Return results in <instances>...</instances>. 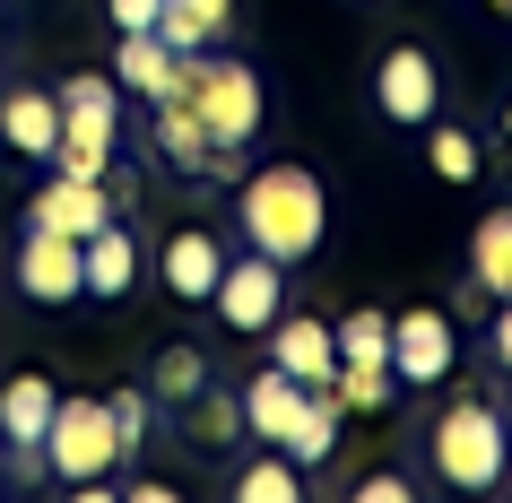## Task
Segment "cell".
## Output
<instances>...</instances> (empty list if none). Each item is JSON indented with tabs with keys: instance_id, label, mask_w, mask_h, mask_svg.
<instances>
[{
	"instance_id": "obj_1",
	"label": "cell",
	"mask_w": 512,
	"mask_h": 503,
	"mask_svg": "<svg viewBox=\"0 0 512 503\" xmlns=\"http://www.w3.org/2000/svg\"><path fill=\"white\" fill-rule=\"evenodd\" d=\"M235 226H243V243H252V252H270L278 269L313 261L322 235H330V191H322V174H313V165H261V174H243Z\"/></svg>"
},
{
	"instance_id": "obj_2",
	"label": "cell",
	"mask_w": 512,
	"mask_h": 503,
	"mask_svg": "<svg viewBox=\"0 0 512 503\" xmlns=\"http://www.w3.org/2000/svg\"><path fill=\"white\" fill-rule=\"evenodd\" d=\"M235 399H243V434L270 443V451H287L296 469H322L330 443H339V399H330L322 382H296V373L261 365Z\"/></svg>"
},
{
	"instance_id": "obj_3",
	"label": "cell",
	"mask_w": 512,
	"mask_h": 503,
	"mask_svg": "<svg viewBox=\"0 0 512 503\" xmlns=\"http://www.w3.org/2000/svg\"><path fill=\"white\" fill-rule=\"evenodd\" d=\"M426 451H434V477L460 486V495H495L512 477V443H504V408L495 399H452L434 417Z\"/></svg>"
},
{
	"instance_id": "obj_4",
	"label": "cell",
	"mask_w": 512,
	"mask_h": 503,
	"mask_svg": "<svg viewBox=\"0 0 512 503\" xmlns=\"http://www.w3.org/2000/svg\"><path fill=\"white\" fill-rule=\"evenodd\" d=\"M183 105L200 113V131L226 148V157H243L252 139H261V70L235 53H191V79H183Z\"/></svg>"
},
{
	"instance_id": "obj_5",
	"label": "cell",
	"mask_w": 512,
	"mask_h": 503,
	"mask_svg": "<svg viewBox=\"0 0 512 503\" xmlns=\"http://www.w3.org/2000/svg\"><path fill=\"white\" fill-rule=\"evenodd\" d=\"M122 460H131V451H122V434H113V408L105 399H79V391L53 408L44 443H35V469L61 477V486H96V477H113Z\"/></svg>"
},
{
	"instance_id": "obj_6",
	"label": "cell",
	"mask_w": 512,
	"mask_h": 503,
	"mask_svg": "<svg viewBox=\"0 0 512 503\" xmlns=\"http://www.w3.org/2000/svg\"><path fill=\"white\" fill-rule=\"evenodd\" d=\"M61 96V148H53V165L61 174H87V183H105L113 174V139H122V87H113V70L105 79H70V87H53Z\"/></svg>"
},
{
	"instance_id": "obj_7",
	"label": "cell",
	"mask_w": 512,
	"mask_h": 503,
	"mask_svg": "<svg viewBox=\"0 0 512 503\" xmlns=\"http://www.w3.org/2000/svg\"><path fill=\"white\" fill-rule=\"evenodd\" d=\"M460 373V321L443 304H417V313H391V382L408 391H443Z\"/></svg>"
},
{
	"instance_id": "obj_8",
	"label": "cell",
	"mask_w": 512,
	"mask_h": 503,
	"mask_svg": "<svg viewBox=\"0 0 512 503\" xmlns=\"http://www.w3.org/2000/svg\"><path fill=\"white\" fill-rule=\"evenodd\" d=\"M374 113L391 131H426L434 113H443V61L426 44H391L374 61Z\"/></svg>"
},
{
	"instance_id": "obj_9",
	"label": "cell",
	"mask_w": 512,
	"mask_h": 503,
	"mask_svg": "<svg viewBox=\"0 0 512 503\" xmlns=\"http://www.w3.org/2000/svg\"><path fill=\"white\" fill-rule=\"evenodd\" d=\"M209 304H217V321H226L235 339H261V330L287 313V269H278L270 252H252V243H243V261L226 252V269H217V295H209Z\"/></svg>"
},
{
	"instance_id": "obj_10",
	"label": "cell",
	"mask_w": 512,
	"mask_h": 503,
	"mask_svg": "<svg viewBox=\"0 0 512 503\" xmlns=\"http://www.w3.org/2000/svg\"><path fill=\"white\" fill-rule=\"evenodd\" d=\"M18 287H27L35 304H79V295H87V252H79V235L27 226V243H18Z\"/></svg>"
},
{
	"instance_id": "obj_11",
	"label": "cell",
	"mask_w": 512,
	"mask_h": 503,
	"mask_svg": "<svg viewBox=\"0 0 512 503\" xmlns=\"http://www.w3.org/2000/svg\"><path fill=\"white\" fill-rule=\"evenodd\" d=\"M217 269H226V243H217V226H174L157 252V278L174 304H209L217 295Z\"/></svg>"
},
{
	"instance_id": "obj_12",
	"label": "cell",
	"mask_w": 512,
	"mask_h": 503,
	"mask_svg": "<svg viewBox=\"0 0 512 503\" xmlns=\"http://www.w3.org/2000/svg\"><path fill=\"white\" fill-rule=\"evenodd\" d=\"M27 226H53V235H96V226H113V191L105 183H87V174H61L53 165V183L27 200Z\"/></svg>"
},
{
	"instance_id": "obj_13",
	"label": "cell",
	"mask_w": 512,
	"mask_h": 503,
	"mask_svg": "<svg viewBox=\"0 0 512 503\" xmlns=\"http://www.w3.org/2000/svg\"><path fill=\"white\" fill-rule=\"evenodd\" d=\"M183 79H191V61L174 53L157 27H139V35H122V44H113V87H131L139 105H157V96H183Z\"/></svg>"
},
{
	"instance_id": "obj_14",
	"label": "cell",
	"mask_w": 512,
	"mask_h": 503,
	"mask_svg": "<svg viewBox=\"0 0 512 503\" xmlns=\"http://www.w3.org/2000/svg\"><path fill=\"white\" fill-rule=\"evenodd\" d=\"M261 339H270V365L296 373V382H330V373H339V339H330L322 313H278Z\"/></svg>"
},
{
	"instance_id": "obj_15",
	"label": "cell",
	"mask_w": 512,
	"mask_h": 503,
	"mask_svg": "<svg viewBox=\"0 0 512 503\" xmlns=\"http://www.w3.org/2000/svg\"><path fill=\"white\" fill-rule=\"evenodd\" d=\"M148 113H157V157L174 165V174H235V157L200 131V113H191L183 96H157Z\"/></svg>"
},
{
	"instance_id": "obj_16",
	"label": "cell",
	"mask_w": 512,
	"mask_h": 503,
	"mask_svg": "<svg viewBox=\"0 0 512 503\" xmlns=\"http://www.w3.org/2000/svg\"><path fill=\"white\" fill-rule=\"evenodd\" d=\"M0 148L53 165V148H61V96L53 87H9L0 96Z\"/></svg>"
},
{
	"instance_id": "obj_17",
	"label": "cell",
	"mask_w": 512,
	"mask_h": 503,
	"mask_svg": "<svg viewBox=\"0 0 512 503\" xmlns=\"http://www.w3.org/2000/svg\"><path fill=\"white\" fill-rule=\"evenodd\" d=\"M53 408H61V391L44 382V373H18V382L0 391V434H9V460H18L27 477H44V469H35V443H44Z\"/></svg>"
},
{
	"instance_id": "obj_18",
	"label": "cell",
	"mask_w": 512,
	"mask_h": 503,
	"mask_svg": "<svg viewBox=\"0 0 512 503\" xmlns=\"http://www.w3.org/2000/svg\"><path fill=\"white\" fill-rule=\"evenodd\" d=\"M79 252H87V304H113V295L139 287V235L122 226V217H113V226H96Z\"/></svg>"
},
{
	"instance_id": "obj_19",
	"label": "cell",
	"mask_w": 512,
	"mask_h": 503,
	"mask_svg": "<svg viewBox=\"0 0 512 503\" xmlns=\"http://www.w3.org/2000/svg\"><path fill=\"white\" fill-rule=\"evenodd\" d=\"M469 295H495L504 304L512 295V209H486L478 226H469Z\"/></svg>"
},
{
	"instance_id": "obj_20",
	"label": "cell",
	"mask_w": 512,
	"mask_h": 503,
	"mask_svg": "<svg viewBox=\"0 0 512 503\" xmlns=\"http://www.w3.org/2000/svg\"><path fill=\"white\" fill-rule=\"evenodd\" d=\"M226 27H235V0H165V18H157V35H165L183 61H191V53H209Z\"/></svg>"
},
{
	"instance_id": "obj_21",
	"label": "cell",
	"mask_w": 512,
	"mask_h": 503,
	"mask_svg": "<svg viewBox=\"0 0 512 503\" xmlns=\"http://www.w3.org/2000/svg\"><path fill=\"white\" fill-rule=\"evenodd\" d=\"M183 434H191L200 451L243 443V399H235V391H191V399H183Z\"/></svg>"
},
{
	"instance_id": "obj_22",
	"label": "cell",
	"mask_w": 512,
	"mask_h": 503,
	"mask_svg": "<svg viewBox=\"0 0 512 503\" xmlns=\"http://www.w3.org/2000/svg\"><path fill=\"white\" fill-rule=\"evenodd\" d=\"M235 495L243 503H304V469L287 460V451L261 443V460H243V469H235Z\"/></svg>"
},
{
	"instance_id": "obj_23",
	"label": "cell",
	"mask_w": 512,
	"mask_h": 503,
	"mask_svg": "<svg viewBox=\"0 0 512 503\" xmlns=\"http://www.w3.org/2000/svg\"><path fill=\"white\" fill-rule=\"evenodd\" d=\"M339 339V365H391V313L382 304H356L348 321H330Z\"/></svg>"
},
{
	"instance_id": "obj_24",
	"label": "cell",
	"mask_w": 512,
	"mask_h": 503,
	"mask_svg": "<svg viewBox=\"0 0 512 503\" xmlns=\"http://www.w3.org/2000/svg\"><path fill=\"white\" fill-rule=\"evenodd\" d=\"M148 391H157V399H174V408H183L191 391H209V356H200V347H191V339L157 347V365H148Z\"/></svg>"
},
{
	"instance_id": "obj_25",
	"label": "cell",
	"mask_w": 512,
	"mask_h": 503,
	"mask_svg": "<svg viewBox=\"0 0 512 503\" xmlns=\"http://www.w3.org/2000/svg\"><path fill=\"white\" fill-rule=\"evenodd\" d=\"M426 157H434V174H443V183H478V174H486L478 139L460 131V122H443V113L426 122Z\"/></svg>"
},
{
	"instance_id": "obj_26",
	"label": "cell",
	"mask_w": 512,
	"mask_h": 503,
	"mask_svg": "<svg viewBox=\"0 0 512 503\" xmlns=\"http://www.w3.org/2000/svg\"><path fill=\"white\" fill-rule=\"evenodd\" d=\"M322 391L339 399V417H374L382 399H391V365H339Z\"/></svg>"
},
{
	"instance_id": "obj_27",
	"label": "cell",
	"mask_w": 512,
	"mask_h": 503,
	"mask_svg": "<svg viewBox=\"0 0 512 503\" xmlns=\"http://www.w3.org/2000/svg\"><path fill=\"white\" fill-rule=\"evenodd\" d=\"M105 408H113V434H122V451H139V443H148V425H157V408H148V391H113Z\"/></svg>"
},
{
	"instance_id": "obj_28",
	"label": "cell",
	"mask_w": 512,
	"mask_h": 503,
	"mask_svg": "<svg viewBox=\"0 0 512 503\" xmlns=\"http://www.w3.org/2000/svg\"><path fill=\"white\" fill-rule=\"evenodd\" d=\"M348 495H356V503H408V495H417V486H408L400 469H374V477H356Z\"/></svg>"
},
{
	"instance_id": "obj_29",
	"label": "cell",
	"mask_w": 512,
	"mask_h": 503,
	"mask_svg": "<svg viewBox=\"0 0 512 503\" xmlns=\"http://www.w3.org/2000/svg\"><path fill=\"white\" fill-rule=\"evenodd\" d=\"M105 18H113V35H139L165 18V0H105Z\"/></svg>"
},
{
	"instance_id": "obj_30",
	"label": "cell",
	"mask_w": 512,
	"mask_h": 503,
	"mask_svg": "<svg viewBox=\"0 0 512 503\" xmlns=\"http://www.w3.org/2000/svg\"><path fill=\"white\" fill-rule=\"evenodd\" d=\"M486 347H495V365L512 373V295H504V304H495V330H486Z\"/></svg>"
},
{
	"instance_id": "obj_31",
	"label": "cell",
	"mask_w": 512,
	"mask_h": 503,
	"mask_svg": "<svg viewBox=\"0 0 512 503\" xmlns=\"http://www.w3.org/2000/svg\"><path fill=\"white\" fill-rule=\"evenodd\" d=\"M495 408H504V443H512V391H504V399H495Z\"/></svg>"
},
{
	"instance_id": "obj_32",
	"label": "cell",
	"mask_w": 512,
	"mask_h": 503,
	"mask_svg": "<svg viewBox=\"0 0 512 503\" xmlns=\"http://www.w3.org/2000/svg\"><path fill=\"white\" fill-rule=\"evenodd\" d=\"M0 477H9V434H0Z\"/></svg>"
},
{
	"instance_id": "obj_33",
	"label": "cell",
	"mask_w": 512,
	"mask_h": 503,
	"mask_svg": "<svg viewBox=\"0 0 512 503\" xmlns=\"http://www.w3.org/2000/svg\"><path fill=\"white\" fill-rule=\"evenodd\" d=\"M504 139H512V113H504Z\"/></svg>"
}]
</instances>
